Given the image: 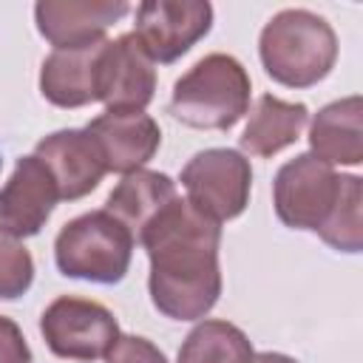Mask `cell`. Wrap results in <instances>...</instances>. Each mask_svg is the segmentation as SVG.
<instances>
[{
    "instance_id": "6da1fadb",
    "label": "cell",
    "mask_w": 363,
    "mask_h": 363,
    "mask_svg": "<svg viewBox=\"0 0 363 363\" xmlns=\"http://www.w3.org/2000/svg\"><path fill=\"white\" fill-rule=\"evenodd\" d=\"M150 258L153 306L173 320L204 318L221 295V227L187 199H173L139 235Z\"/></svg>"
},
{
    "instance_id": "7a4b0ae2",
    "label": "cell",
    "mask_w": 363,
    "mask_h": 363,
    "mask_svg": "<svg viewBox=\"0 0 363 363\" xmlns=\"http://www.w3.org/2000/svg\"><path fill=\"white\" fill-rule=\"evenodd\" d=\"M335 60L337 37L332 26L306 9H286L261 31V62L267 74L286 88H309L320 82Z\"/></svg>"
},
{
    "instance_id": "3957f363",
    "label": "cell",
    "mask_w": 363,
    "mask_h": 363,
    "mask_svg": "<svg viewBox=\"0 0 363 363\" xmlns=\"http://www.w3.org/2000/svg\"><path fill=\"white\" fill-rule=\"evenodd\" d=\"M250 108V77L230 54L201 57L173 85L170 113L201 130H227Z\"/></svg>"
},
{
    "instance_id": "277c9868",
    "label": "cell",
    "mask_w": 363,
    "mask_h": 363,
    "mask_svg": "<svg viewBox=\"0 0 363 363\" xmlns=\"http://www.w3.org/2000/svg\"><path fill=\"white\" fill-rule=\"evenodd\" d=\"M133 244V235L108 210H94L60 230L54 258L60 272L68 278L116 284L130 267Z\"/></svg>"
},
{
    "instance_id": "5b68a950",
    "label": "cell",
    "mask_w": 363,
    "mask_h": 363,
    "mask_svg": "<svg viewBox=\"0 0 363 363\" xmlns=\"http://www.w3.org/2000/svg\"><path fill=\"white\" fill-rule=\"evenodd\" d=\"M343 179L346 176H337L332 164L315 159L312 153L295 156L278 170L272 184L278 218L292 230L320 233L340 201Z\"/></svg>"
},
{
    "instance_id": "8992f818",
    "label": "cell",
    "mask_w": 363,
    "mask_h": 363,
    "mask_svg": "<svg viewBox=\"0 0 363 363\" xmlns=\"http://www.w3.org/2000/svg\"><path fill=\"white\" fill-rule=\"evenodd\" d=\"M182 184L187 190V201L210 216L213 221H230L244 213L252 187L250 162L230 147H210L196 153L184 170Z\"/></svg>"
},
{
    "instance_id": "52a82bcc",
    "label": "cell",
    "mask_w": 363,
    "mask_h": 363,
    "mask_svg": "<svg viewBox=\"0 0 363 363\" xmlns=\"http://www.w3.org/2000/svg\"><path fill=\"white\" fill-rule=\"evenodd\" d=\"M40 332L57 357L68 360H96L105 357L116 337V318L96 301L85 298H57L40 318Z\"/></svg>"
},
{
    "instance_id": "ba28073f",
    "label": "cell",
    "mask_w": 363,
    "mask_h": 363,
    "mask_svg": "<svg viewBox=\"0 0 363 363\" xmlns=\"http://www.w3.org/2000/svg\"><path fill=\"white\" fill-rule=\"evenodd\" d=\"M213 23L210 3L199 0H147L136 9V40L153 62H173L187 54Z\"/></svg>"
},
{
    "instance_id": "9c48e42d",
    "label": "cell",
    "mask_w": 363,
    "mask_h": 363,
    "mask_svg": "<svg viewBox=\"0 0 363 363\" xmlns=\"http://www.w3.org/2000/svg\"><path fill=\"white\" fill-rule=\"evenodd\" d=\"M156 91L153 60L145 54L136 34H122L105 43L99 62V85L96 99L108 105V111H145Z\"/></svg>"
},
{
    "instance_id": "30bf717a",
    "label": "cell",
    "mask_w": 363,
    "mask_h": 363,
    "mask_svg": "<svg viewBox=\"0 0 363 363\" xmlns=\"http://www.w3.org/2000/svg\"><path fill=\"white\" fill-rule=\"evenodd\" d=\"M85 133L94 139L105 170L125 176L142 170L162 142L159 125L145 111H105L91 119Z\"/></svg>"
},
{
    "instance_id": "8fae6325",
    "label": "cell",
    "mask_w": 363,
    "mask_h": 363,
    "mask_svg": "<svg viewBox=\"0 0 363 363\" xmlns=\"http://www.w3.org/2000/svg\"><path fill=\"white\" fill-rule=\"evenodd\" d=\"M57 201L60 193L45 164L34 153L23 156L0 190V227L17 238L37 235Z\"/></svg>"
},
{
    "instance_id": "7c38bea8",
    "label": "cell",
    "mask_w": 363,
    "mask_h": 363,
    "mask_svg": "<svg viewBox=\"0 0 363 363\" xmlns=\"http://www.w3.org/2000/svg\"><path fill=\"white\" fill-rule=\"evenodd\" d=\"M128 3L102 0H43L34 6L37 28L54 48H77L102 40L105 28L128 14Z\"/></svg>"
},
{
    "instance_id": "4fadbf2b",
    "label": "cell",
    "mask_w": 363,
    "mask_h": 363,
    "mask_svg": "<svg viewBox=\"0 0 363 363\" xmlns=\"http://www.w3.org/2000/svg\"><path fill=\"white\" fill-rule=\"evenodd\" d=\"M34 156L45 164L60 199L65 201L88 196L108 173L94 139L85 130H57L37 145Z\"/></svg>"
},
{
    "instance_id": "5bb4252c",
    "label": "cell",
    "mask_w": 363,
    "mask_h": 363,
    "mask_svg": "<svg viewBox=\"0 0 363 363\" xmlns=\"http://www.w3.org/2000/svg\"><path fill=\"white\" fill-rule=\"evenodd\" d=\"M105 37L77 48H54L40 71V91L51 105L82 108L96 102L99 62L105 51Z\"/></svg>"
},
{
    "instance_id": "9a60e30c",
    "label": "cell",
    "mask_w": 363,
    "mask_h": 363,
    "mask_svg": "<svg viewBox=\"0 0 363 363\" xmlns=\"http://www.w3.org/2000/svg\"><path fill=\"white\" fill-rule=\"evenodd\" d=\"M363 102L360 96H346L326 105L309 128L312 156L326 164H360L363 162Z\"/></svg>"
},
{
    "instance_id": "2e32d148",
    "label": "cell",
    "mask_w": 363,
    "mask_h": 363,
    "mask_svg": "<svg viewBox=\"0 0 363 363\" xmlns=\"http://www.w3.org/2000/svg\"><path fill=\"white\" fill-rule=\"evenodd\" d=\"M176 199V184L156 170H136L128 173L108 196L105 210L139 241L142 230Z\"/></svg>"
},
{
    "instance_id": "e0dca14e",
    "label": "cell",
    "mask_w": 363,
    "mask_h": 363,
    "mask_svg": "<svg viewBox=\"0 0 363 363\" xmlns=\"http://www.w3.org/2000/svg\"><path fill=\"white\" fill-rule=\"evenodd\" d=\"M306 119H309L306 105L284 102L272 94H264V96H258L238 142L250 156L267 159V156H275L278 150H284L286 145H292L301 136Z\"/></svg>"
},
{
    "instance_id": "ac0fdd59",
    "label": "cell",
    "mask_w": 363,
    "mask_h": 363,
    "mask_svg": "<svg viewBox=\"0 0 363 363\" xmlns=\"http://www.w3.org/2000/svg\"><path fill=\"white\" fill-rule=\"evenodd\" d=\"M247 335L227 320L199 323L179 349V363H252Z\"/></svg>"
},
{
    "instance_id": "d6986e66",
    "label": "cell",
    "mask_w": 363,
    "mask_h": 363,
    "mask_svg": "<svg viewBox=\"0 0 363 363\" xmlns=\"http://www.w3.org/2000/svg\"><path fill=\"white\" fill-rule=\"evenodd\" d=\"M360 204H363V184H360L357 176H346L343 179L340 201H337L332 218L326 221V227L318 235L329 247H335V250L360 252V247H363V216H360Z\"/></svg>"
},
{
    "instance_id": "ffe728a7",
    "label": "cell",
    "mask_w": 363,
    "mask_h": 363,
    "mask_svg": "<svg viewBox=\"0 0 363 363\" xmlns=\"http://www.w3.org/2000/svg\"><path fill=\"white\" fill-rule=\"evenodd\" d=\"M34 278V261L17 235L0 227V298H20Z\"/></svg>"
},
{
    "instance_id": "44dd1931",
    "label": "cell",
    "mask_w": 363,
    "mask_h": 363,
    "mask_svg": "<svg viewBox=\"0 0 363 363\" xmlns=\"http://www.w3.org/2000/svg\"><path fill=\"white\" fill-rule=\"evenodd\" d=\"M108 363H167L164 354L145 337L136 335H119L113 349L105 354Z\"/></svg>"
},
{
    "instance_id": "7402d4cb",
    "label": "cell",
    "mask_w": 363,
    "mask_h": 363,
    "mask_svg": "<svg viewBox=\"0 0 363 363\" xmlns=\"http://www.w3.org/2000/svg\"><path fill=\"white\" fill-rule=\"evenodd\" d=\"M0 363H31V349L14 320L0 315Z\"/></svg>"
},
{
    "instance_id": "603a6c76",
    "label": "cell",
    "mask_w": 363,
    "mask_h": 363,
    "mask_svg": "<svg viewBox=\"0 0 363 363\" xmlns=\"http://www.w3.org/2000/svg\"><path fill=\"white\" fill-rule=\"evenodd\" d=\"M252 363H298V360H292L286 354H278V352H261V354L252 357Z\"/></svg>"
}]
</instances>
